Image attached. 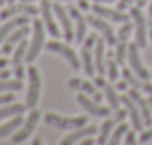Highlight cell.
<instances>
[{
  "instance_id": "1",
  "label": "cell",
  "mask_w": 152,
  "mask_h": 145,
  "mask_svg": "<svg viewBox=\"0 0 152 145\" xmlns=\"http://www.w3.org/2000/svg\"><path fill=\"white\" fill-rule=\"evenodd\" d=\"M27 78H28V85H27V93H26V105L28 109H33L37 106L39 99H40V93H42L40 72L33 63H28Z\"/></svg>"
},
{
  "instance_id": "2",
  "label": "cell",
  "mask_w": 152,
  "mask_h": 145,
  "mask_svg": "<svg viewBox=\"0 0 152 145\" xmlns=\"http://www.w3.org/2000/svg\"><path fill=\"white\" fill-rule=\"evenodd\" d=\"M45 46V24L40 18H34L33 20V27H31V40L28 43V49L26 54V61L27 63H33L40 51Z\"/></svg>"
},
{
  "instance_id": "3",
  "label": "cell",
  "mask_w": 152,
  "mask_h": 145,
  "mask_svg": "<svg viewBox=\"0 0 152 145\" xmlns=\"http://www.w3.org/2000/svg\"><path fill=\"white\" fill-rule=\"evenodd\" d=\"M45 123L54 129L58 130H76L81 129L88 123V117L79 115V117H63L55 112H46L45 114Z\"/></svg>"
},
{
  "instance_id": "4",
  "label": "cell",
  "mask_w": 152,
  "mask_h": 145,
  "mask_svg": "<svg viewBox=\"0 0 152 145\" xmlns=\"http://www.w3.org/2000/svg\"><path fill=\"white\" fill-rule=\"evenodd\" d=\"M40 14V8L34 6L33 3H27V2H21L20 3L14 2V3H6L2 9H0V21H6L12 17L17 15H28V17H36Z\"/></svg>"
},
{
  "instance_id": "5",
  "label": "cell",
  "mask_w": 152,
  "mask_h": 145,
  "mask_svg": "<svg viewBox=\"0 0 152 145\" xmlns=\"http://www.w3.org/2000/svg\"><path fill=\"white\" fill-rule=\"evenodd\" d=\"M45 46H46L48 51H51V52L58 54L60 57H63L73 70H79L81 69V66H82L81 58L78 57V54L75 52V49L70 48L69 45H66L63 42H58V40H49V42L45 43Z\"/></svg>"
},
{
  "instance_id": "6",
  "label": "cell",
  "mask_w": 152,
  "mask_h": 145,
  "mask_svg": "<svg viewBox=\"0 0 152 145\" xmlns=\"http://www.w3.org/2000/svg\"><path fill=\"white\" fill-rule=\"evenodd\" d=\"M39 121H40V111L36 109V108L30 109L28 117L24 120L23 126L12 135L11 144H23V142H26L33 135V132H34V129H36V126H37Z\"/></svg>"
},
{
  "instance_id": "7",
  "label": "cell",
  "mask_w": 152,
  "mask_h": 145,
  "mask_svg": "<svg viewBox=\"0 0 152 145\" xmlns=\"http://www.w3.org/2000/svg\"><path fill=\"white\" fill-rule=\"evenodd\" d=\"M97 39H99V35L96 32H93V33L88 35L87 39H84L82 46H81V61H82V67L85 70V74L88 77H94V72H96L93 48L96 46Z\"/></svg>"
},
{
  "instance_id": "8",
  "label": "cell",
  "mask_w": 152,
  "mask_h": 145,
  "mask_svg": "<svg viewBox=\"0 0 152 145\" xmlns=\"http://www.w3.org/2000/svg\"><path fill=\"white\" fill-rule=\"evenodd\" d=\"M130 17L134 23V35H136V43L139 48H146L148 45V21L142 12L140 8L131 6L130 8Z\"/></svg>"
},
{
  "instance_id": "9",
  "label": "cell",
  "mask_w": 152,
  "mask_h": 145,
  "mask_svg": "<svg viewBox=\"0 0 152 145\" xmlns=\"http://www.w3.org/2000/svg\"><path fill=\"white\" fill-rule=\"evenodd\" d=\"M28 49V42L26 39H23L14 49L12 52V58H11V64H12V74L15 75V78L18 79H24L26 77V67L24 63L26 61V54Z\"/></svg>"
},
{
  "instance_id": "10",
  "label": "cell",
  "mask_w": 152,
  "mask_h": 145,
  "mask_svg": "<svg viewBox=\"0 0 152 145\" xmlns=\"http://www.w3.org/2000/svg\"><path fill=\"white\" fill-rule=\"evenodd\" d=\"M127 60L130 63V67L134 74L143 79V81H148L151 79V74L148 72V69L145 67L142 58H140V54H139V46L136 42H130L128 43V51H127Z\"/></svg>"
},
{
  "instance_id": "11",
  "label": "cell",
  "mask_w": 152,
  "mask_h": 145,
  "mask_svg": "<svg viewBox=\"0 0 152 145\" xmlns=\"http://www.w3.org/2000/svg\"><path fill=\"white\" fill-rule=\"evenodd\" d=\"M40 15H42V21L45 24V29L48 30V33L52 38H60L61 32L58 29V24L55 21V12L52 8L51 0H40Z\"/></svg>"
},
{
  "instance_id": "12",
  "label": "cell",
  "mask_w": 152,
  "mask_h": 145,
  "mask_svg": "<svg viewBox=\"0 0 152 145\" xmlns=\"http://www.w3.org/2000/svg\"><path fill=\"white\" fill-rule=\"evenodd\" d=\"M52 8H54L55 17L58 18V23H60V26H61L64 39H66L67 42H72V40L75 39V30H73V26H72V17H70L69 11L61 5V2L52 3Z\"/></svg>"
},
{
  "instance_id": "13",
  "label": "cell",
  "mask_w": 152,
  "mask_h": 145,
  "mask_svg": "<svg viewBox=\"0 0 152 145\" xmlns=\"http://www.w3.org/2000/svg\"><path fill=\"white\" fill-rule=\"evenodd\" d=\"M87 21H88L90 26L94 27V30H99L102 33V38H104V40H106V43L109 46H115L116 45V42H118L116 40V33H115L113 27L104 18H102L99 15H96V17L90 15V17H87Z\"/></svg>"
},
{
  "instance_id": "14",
  "label": "cell",
  "mask_w": 152,
  "mask_h": 145,
  "mask_svg": "<svg viewBox=\"0 0 152 145\" xmlns=\"http://www.w3.org/2000/svg\"><path fill=\"white\" fill-rule=\"evenodd\" d=\"M76 100H78L79 106H81L84 111H87L88 114H91V115H94V117L106 118V117H109V115L112 114V108L103 106V105H100V103L91 100V99L88 97V94H85V93H81V91H79L78 96H76Z\"/></svg>"
},
{
  "instance_id": "15",
  "label": "cell",
  "mask_w": 152,
  "mask_h": 145,
  "mask_svg": "<svg viewBox=\"0 0 152 145\" xmlns=\"http://www.w3.org/2000/svg\"><path fill=\"white\" fill-rule=\"evenodd\" d=\"M30 32H31V29L28 27V24H26V26H21V27L15 29V30H14V32H12V33L5 39V42L2 43V48H0V54L8 55V54L14 52L15 46H17L23 39H26V38L30 35Z\"/></svg>"
},
{
  "instance_id": "16",
  "label": "cell",
  "mask_w": 152,
  "mask_h": 145,
  "mask_svg": "<svg viewBox=\"0 0 152 145\" xmlns=\"http://www.w3.org/2000/svg\"><path fill=\"white\" fill-rule=\"evenodd\" d=\"M91 9H93L94 15H99L102 18H106V20H109L112 23L122 24V23L130 21V15L128 14H125V12H122L119 9H110L107 6H103V3H94L91 6Z\"/></svg>"
},
{
  "instance_id": "17",
  "label": "cell",
  "mask_w": 152,
  "mask_h": 145,
  "mask_svg": "<svg viewBox=\"0 0 152 145\" xmlns=\"http://www.w3.org/2000/svg\"><path fill=\"white\" fill-rule=\"evenodd\" d=\"M72 20L75 21L76 24V30H75V42L78 43V45H82L84 39H85V35H87V17L82 15V12L78 9V8H75V6H69L67 8Z\"/></svg>"
},
{
  "instance_id": "18",
  "label": "cell",
  "mask_w": 152,
  "mask_h": 145,
  "mask_svg": "<svg viewBox=\"0 0 152 145\" xmlns=\"http://www.w3.org/2000/svg\"><path fill=\"white\" fill-rule=\"evenodd\" d=\"M119 99H121V103L128 111V115H130V120H131V124H133L134 130H142L145 124H143L142 112H140L137 103L134 102V99L130 94H122V96H119Z\"/></svg>"
},
{
  "instance_id": "19",
  "label": "cell",
  "mask_w": 152,
  "mask_h": 145,
  "mask_svg": "<svg viewBox=\"0 0 152 145\" xmlns=\"http://www.w3.org/2000/svg\"><path fill=\"white\" fill-rule=\"evenodd\" d=\"M142 90L140 88H136V87H130L128 88V94L134 99V102L137 103L140 112H142V118H143V124L145 126H152V108L149 105V100L148 99H143L142 97Z\"/></svg>"
},
{
  "instance_id": "20",
  "label": "cell",
  "mask_w": 152,
  "mask_h": 145,
  "mask_svg": "<svg viewBox=\"0 0 152 145\" xmlns=\"http://www.w3.org/2000/svg\"><path fill=\"white\" fill-rule=\"evenodd\" d=\"M26 24H30V17L28 15H17V17H12L9 20H6L2 26H0V45L5 42V39L18 27L21 26H26Z\"/></svg>"
},
{
  "instance_id": "21",
  "label": "cell",
  "mask_w": 152,
  "mask_h": 145,
  "mask_svg": "<svg viewBox=\"0 0 152 145\" xmlns=\"http://www.w3.org/2000/svg\"><path fill=\"white\" fill-rule=\"evenodd\" d=\"M96 133H99V129L96 126H84L81 129H76L73 130L72 133H69L67 136H64L61 139V145H72V144H76V142H81L82 139L88 138V136H94Z\"/></svg>"
},
{
  "instance_id": "22",
  "label": "cell",
  "mask_w": 152,
  "mask_h": 145,
  "mask_svg": "<svg viewBox=\"0 0 152 145\" xmlns=\"http://www.w3.org/2000/svg\"><path fill=\"white\" fill-rule=\"evenodd\" d=\"M106 40L104 38H99L97 43L94 46V64H96V72L99 75L106 74Z\"/></svg>"
},
{
  "instance_id": "23",
  "label": "cell",
  "mask_w": 152,
  "mask_h": 145,
  "mask_svg": "<svg viewBox=\"0 0 152 145\" xmlns=\"http://www.w3.org/2000/svg\"><path fill=\"white\" fill-rule=\"evenodd\" d=\"M27 105L26 103H20V102H12V103H8V105H3L0 106V123L5 121L6 118H12L15 115H23L26 111H27Z\"/></svg>"
},
{
  "instance_id": "24",
  "label": "cell",
  "mask_w": 152,
  "mask_h": 145,
  "mask_svg": "<svg viewBox=\"0 0 152 145\" xmlns=\"http://www.w3.org/2000/svg\"><path fill=\"white\" fill-rule=\"evenodd\" d=\"M23 123H24L23 115H15V117L9 118L8 121L2 123V124H0V139L14 135V133L23 126Z\"/></svg>"
},
{
  "instance_id": "25",
  "label": "cell",
  "mask_w": 152,
  "mask_h": 145,
  "mask_svg": "<svg viewBox=\"0 0 152 145\" xmlns=\"http://www.w3.org/2000/svg\"><path fill=\"white\" fill-rule=\"evenodd\" d=\"M67 85H69L72 90L85 93V94H88V96H93V94L97 91V88H96V85H94L93 82H90V81H87V79H82V78H72V79L67 82Z\"/></svg>"
},
{
  "instance_id": "26",
  "label": "cell",
  "mask_w": 152,
  "mask_h": 145,
  "mask_svg": "<svg viewBox=\"0 0 152 145\" xmlns=\"http://www.w3.org/2000/svg\"><path fill=\"white\" fill-rule=\"evenodd\" d=\"M115 124H116V121L113 120V118H107L106 117V120L102 123V126H100V130H99V138H97V144H100V145H103V144H106V142H109V135H110V132H112V129L115 127Z\"/></svg>"
},
{
  "instance_id": "27",
  "label": "cell",
  "mask_w": 152,
  "mask_h": 145,
  "mask_svg": "<svg viewBox=\"0 0 152 145\" xmlns=\"http://www.w3.org/2000/svg\"><path fill=\"white\" fill-rule=\"evenodd\" d=\"M24 88V82L23 79H0V94H3V93H9V91H20Z\"/></svg>"
},
{
  "instance_id": "28",
  "label": "cell",
  "mask_w": 152,
  "mask_h": 145,
  "mask_svg": "<svg viewBox=\"0 0 152 145\" xmlns=\"http://www.w3.org/2000/svg\"><path fill=\"white\" fill-rule=\"evenodd\" d=\"M103 90H104V96H106V100L109 102L110 108H112L113 111H115V109H118V108H119V105H121V99H119V96H118L116 90H115L110 84H106Z\"/></svg>"
},
{
  "instance_id": "29",
  "label": "cell",
  "mask_w": 152,
  "mask_h": 145,
  "mask_svg": "<svg viewBox=\"0 0 152 145\" xmlns=\"http://www.w3.org/2000/svg\"><path fill=\"white\" fill-rule=\"evenodd\" d=\"M128 130H130L128 124L121 121V123L116 126V129L113 130V133H112V136H110V139H109V144H110V145H119V144H121V138H122Z\"/></svg>"
},
{
  "instance_id": "30",
  "label": "cell",
  "mask_w": 152,
  "mask_h": 145,
  "mask_svg": "<svg viewBox=\"0 0 152 145\" xmlns=\"http://www.w3.org/2000/svg\"><path fill=\"white\" fill-rule=\"evenodd\" d=\"M106 74H107V78L112 82L118 81V78H119V64L116 63L115 58H107L106 60Z\"/></svg>"
},
{
  "instance_id": "31",
  "label": "cell",
  "mask_w": 152,
  "mask_h": 145,
  "mask_svg": "<svg viewBox=\"0 0 152 145\" xmlns=\"http://www.w3.org/2000/svg\"><path fill=\"white\" fill-rule=\"evenodd\" d=\"M127 51H128V43L125 40L116 42V51H115V60L119 66H124L127 60Z\"/></svg>"
},
{
  "instance_id": "32",
  "label": "cell",
  "mask_w": 152,
  "mask_h": 145,
  "mask_svg": "<svg viewBox=\"0 0 152 145\" xmlns=\"http://www.w3.org/2000/svg\"><path fill=\"white\" fill-rule=\"evenodd\" d=\"M122 78L127 79V82L130 84V87H136V88H140L142 90V81L143 79H140L137 75H134L128 67H124L122 69Z\"/></svg>"
},
{
  "instance_id": "33",
  "label": "cell",
  "mask_w": 152,
  "mask_h": 145,
  "mask_svg": "<svg viewBox=\"0 0 152 145\" xmlns=\"http://www.w3.org/2000/svg\"><path fill=\"white\" fill-rule=\"evenodd\" d=\"M133 29H134V24H131L130 21H127V23H122V26L119 27V30H118V33H116V40L119 42V40H128L130 39V35H131V32H133Z\"/></svg>"
},
{
  "instance_id": "34",
  "label": "cell",
  "mask_w": 152,
  "mask_h": 145,
  "mask_svg": "<svg viewBox=\"0 0 152 145\" xmlns=\"http://www.w3.org/2000/svg\"><path fill=\"white\" fill-rule=\"evenodd\" d=\"M17 100V96L14 94V91H9V93H3L0 94V106L3 105H8V103H12Z\"/></svg>"
},
{
  "instance_id": "35",
  "label": "cell",
  "mask_w": 152,
  "mask_h": 145,
  "mask_svg": "<svg viewBox=\"0 0 152 145\" xmlns=\"http://www.w3.org/2000/svg\"><path fill=\"white\" fill-rule=\"evenodd\" d=\"M127 117H128V111H127V108H118V109H115L113 120H115L116 123H121V121H124Z\"/></svg>"
},
{
  "instance_id": "36",
  "label": "cell",
  "mask_w": 152,
  "mask_h": 145,
  "mask_svg": "<svg viewBox=\"0 0 152 145\" xmlns=\"http://www.w3.org/2000/svg\"><path fill=\"white\" fill-rule=\"evenodd\" d=\"M137 2V0H118V5H116V9L125 12L127 9H130L134 3Z\"/></svg>"
},
{
  "instance_id": "37",
  "label": "cell",
  "mask_w": 152,
  "mask_h": 145,
  "mask_svg": "<svg viewBox=\"0 0 152 145\" xmlns=\"http://www.w3.org/2000/svg\"><path fill=\"white\" fill-rule=\"evenodd\" d=\"M146 21H148V35L152 40V0H151V3L148 6V20Z\"/></svg>"
},
{
  "instance_id": "38",
  "label": "cell",
  "mask_w": 152,
  "mask_h": 145,
  "mask_svg": "<svg viewBox=\"0 0 152 145\" xmlns=\"http://www.w3.org/2000/svg\"><path fill=\"white\" fill-rule=\"evenodd\" d=\"M151 141H152V129H148V130L142 132V135H140V138H139V142H140V144H148V142H151Z\"/></svg>"
},
{
  "instance_id": "39",
  "label": "cell",
  "mask_w": 152,
  "mask_h": 145,
  "mask_svg": "<svg viewBox=\"0 0 152 145\" xmlns=\"http://www.w3.org/2000/svg\"><path fill=\"white\" fill-rule=\"evenodd\" d=\"M124 142H125L127 145H134V144H137L134 130H128V132L125 133V141H124Z\"/></svg>"
},
{
  "instance_id": "40",
  "label": "cell",
  "mask_w": 152,
  "mask_h": 145,
  "mask_svg": "<svg viewBox=\"0 0 152 145\" xmlns=\"http://www.w3.org/2000/svg\"><path fill=\"white\" fill-rule=\"evenodd\" d=\"M106 84H107V82H106L104 75H97V77L94 78V85H96V87H99V88H104Z\"/></svg>"
},
{
  "instance_id": "41",
  "label": "cell",
  "mask_w": 152,
  "mask_h": 145,
  "mask_svg": "<svg viewBox=\"0 0 152 145\" xmlns=\"http://www.w3.org/2000/svg\"><path fill=\"white\" fill-rule=\"evenodd\" d=\"M128 88H130V84L127 82V79L122 78L121 81H118V84H116V90H118V91L122 93V91H127Z\"/></svg>"
},
{
  "instance_id": "42",
  "label": "cell",
  "mask_w": 152,
  "mask_h": 145,
  "mask_svg": "<svg viewBox=\"0 0 152 145\" xmlns=\"http://www.w3.org/2000/svg\"><path fill=\"white\" fill-rule=\"evenodd\" d=\"M142 91L148 93V96H152V82L148 81H142Z\"/></svg>"
},
{
  "instance_id": "43",
  "label": "cell",
  "mask_w": 152,
  "mask_h": 145,
  "mask_svg": "<svg viewBox=\"0 0 152 145\" xmlns=\"http://www.w3.org/2000/svg\"><path fill=\"white\" fill-rule=\"evenodd\" d=\"M9 63H11V60H9V58H8L6 55L0 57V69H8Z\"/></svg>"
},
{
  "instance_id": "44",
  "label": "cell",
  "mask_w": 152,
  "mask_h": 145,
  "mask_svg": "<svg viewBox=\"0 0 152 145\" xmlns=\"http://www.w3.org/2000/svg\"><path fill=\"white\" fill-rule=\"evenodd\" d=\"M81 144L82 145H94V144H97V139H94V136H88V138L82 139Z\"/></svg>"
},
{
  "instance_id": "45",
  "label": "cell",
  "mask_w": 152,
  "mask_h": 145,
  "mask_svg": "<svg viewBox=\"0 0 152 145\" xmlns=\"http://www.w3.org/2000/svg\"><path fill=\"white\" fill-rule=\"evenodd\" d=\"M76 2H78V5H79V8H81L82 11H88V9H90L88 0H76Z\"/></svg>"
},
{
  "instance_id": "46",
  "label": "cell",
  "mask_w": 152,
  "mask_h": 145,
  "mask_svg": "<svg viewBox=\"0 0 152 145\" xmlns=\"http://www.w3.org/2000/svg\"><path fill=\"white\" fill-rule=\"evenodd\" d=\"M11 78V70L9 69H0V79H8Z\"/></svg>"
},
{
  "instance_id": "47",
  "label": "cell",
  "mask_w": 152,
  "mask_h": 145,
  "mask_svg": "<svg viewBox=\"0 0 152 145\" xmlns=\"http://www.w3.org/2000/svg\"><path fill=\"white\" fill-rule=\"evenodd\" d=\"M93 100H94V102H97V103H100V102L103 100V94H102V93H99V91H96V93L93 94Z\"/></svg>"
},
{
  "instance_id": "48",
  "label": "cell",
  "mask_w": 152,
  "mask_h": 145,
  "mask_svg": "<svg viewBox=\"0 0 152 145\" xmlns=\"http://www.w3.org/2000/svg\"><path fill=\"white\" fill-rule=\"evenodd\" d=\"M148 2H149V0H137V2H136V6L142 9L143 6H146V3H148Z\"/></svg>"
},
{
  "instance_id": "49",
  "label": "cell",
  "mask_w": 152,
  "mask_h": 145,
  "mask_svg": "<svg viewBox=\"0 0 152 145\" xmlns=\"http://www.w3.org/2000/svg\"><path fill=\"white\" fill-rule=\"evenodd\" d=\"M94 3H113V2H118V0H93Z\"/></svg>"
},
{
  "instance_id": "50",
  "label": "cell",
  "mask_w": 152,
  "mask_h": 145,
  "mask_svg": "<svg viewBox=\"0 0 152 145\" xmlns=\"http://www.w3.org/2000/svg\"><path fill=\"white\" fill-rule=\"evenodd\" d=\"M40 144H42V138H40V136H37L36 139L31 141V145H40Z\"/></svg>"
},
{
  "instance_id": "51",
  "label": "cell",
  "mask_w": 152,
  "mask_h": 145,
  "mask_svg": "<svg viewBox=\"0 0 152 145\" xmlns=\"http://www.w3.org/2000/svg\"><path fill=\"white\" fill-rule=\"evenodd\" d=\"M8 3V0H0V6H5Z\"/></svg>"
},
{
  "instance_id": "52",
  "label": "cell",
  "mask_w": 152,
  "mask_h": 145,
  "mask_svg": "<svg viewBox=\"0 0 152 145\" xmlns=\"http://www.w3.org/2000/svg\"><path fill=\"white\" fill-rule=\"evenodd\" d=\"M21 2H27V3H34V2H37V0H21Z\"/></svg>"
},
{
  "instance_id": "53",
  "label": "cell",
  "mask_w": 152,
  "mask_h": 145,
  "mask_svg": "<svg viewBox=\"0 0 152 145\" xmlns=\"http://www.w3.org/2000/svg\"><path fill=\"white\" fill-rule=\"evenodd\" d=\"M148 100H149V105H151V108H152V96H149Z\"/></svg>"
},
{
  "instance_id": "54",
  "label": "cell",
  "mask_w": 152,
  "mask_h": 145,
  "mask_svg": "<svg viewBox=\"0 0 152 145\" xmlns=\"http://www.w3.org/2000/svg\"><path fill=\"white\" fill-rule=\"evenodd\" d=\"M54 2H72V0H54Z\"/></svg>"
},
{
  "instance_id": "55",
  "label": "cell",
  "mask_w": 152,
  "mask_h": 145,
  "mask_svg": "<svg viewBox=\"0 0 152 145\" xmlns=\"http://www.w3.org/2000/svg\"><path fill=\"white\" fill-rule=\"evenodd\" d=\"M14 2H17V0H8V3H14Z\"/></svg>"
},
{
  "instance_id": "56",
  "label": "cell",
  "mask_w": 152,
  "mask_h": 145,
  "mask_svg": "<svg viewBox=\"0 0 152 145\" xmlns=\"http://www.w3.org/2000/svg\"><path fill=\"white\" fill-rule=\"evenodd\" d=\"M151 78H152V72H151Z\"/></svg>"
}]
</instances>
